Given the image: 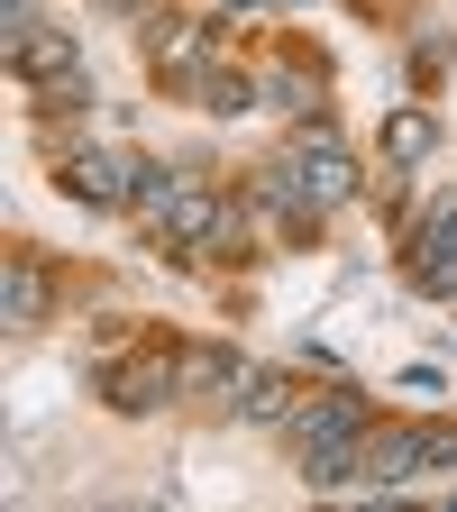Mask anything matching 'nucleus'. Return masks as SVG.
I'll return each mask as SVG.
<instances>
[{
  "label": "nucleus",
  "mask_w": 457,
  "mask_h": 512,
  "mask_svg": "<svg viewBox=\"0 0 457 512\" xmlns=\"http://www.w3.org/2000/svg\"><path fill=\"white\" fill-rule=\"evenodd\" d=\"M138 220L156 229V247H211L220 238V202L202 183H174L165 165H138Z\"/></svg>",
  "instance_id": "2"
},
{
  "label": "nucleus",
  "mask_w": 457,
  "mask_h": 512,
  "mask_svg": "<svg viewBox=\"0 0 457 512\" xmlns=\"http://www.w3.org/2000/svg\"><path fill=\"white\" fill-rule=\"evenodd\" d=\"M64 192L92 211H119V202H138V165L110 156V147H83V156H64Z\"/></svg>",
  "instance_id": "4"
},
{
  "label": "nucleus",
  "mask_w": 457,
  "mask_h": 512,
  "mask_svg": "<svg viewBox=\"0 0 457 512\" xmlns=\"http://www.w3.org/2000/svg\"><path fill=\"white\" fill-rule=\"evenodd\" d=\"M202 101H211V110H220V119H238V110H247V101H266V92H256V83H247V74H202Z\"/></svg>",
  "instance_id": "13"
},
{
  "label": "nucleus",
  "mask_w": 457,
  "mask_h": 512,
  "mask_svg": "<svg viewBox=\"0 0 457 512\" xmlns=\"http://www.w3.org/2000/svg\"><path fill=\"white\" fill-rule=\"evenodd\" d=\"M293 174H302V192L320 211H339V202H357V156L339 147V128H302V147H293Z\"/></svg>",
  "instance_id": "3"
},
{
  "label": "nucleus",
  "mask_w": 457,
  "mask_h": 512,
  "mask_svg": "<svg viewBox=\"0 0 457 512\" xmlns=\"http://www.w3.org/2000/svg\"><path fill=\"white\" fill-rule=\"evenodd\" d=\"M256 92H266V101H284V110H320V92H311L302 74H256Z\"/></svg>",
  "instance_id": "15"
},
{
  "label": "nucleus",
  "mask_w": 457,
  "mask_h": 512,
  "mask_svg": "<svg viewBox=\"0 0 457 512\" xmlns=\"http://www.w3.org/2000/svg\"><path fill=\"white\" fill-rule=\"evenodd\" d=\"M412 476H421V439H412V430H366L357 485H412Z\"/></svg>",
  "instance_id": "8"
},
{
  "label": "nucleus",
  "mask_w": 457,
  "mask_h": 512,
  "mask_svg": "<svg viewBox=\"0 0 457 512\" xmlns=\"http://www.w3.org/2000/svg\"><path fill=\"white\" fill-rule=\"evenodd\" d=\"M412 439H421V476H439V467H457V421H421Z\"/></svg>",
  "instance_id": "14"
},
{
  "label": "nucleus",
  "mask_w": 457,
  "mask_h": 512,
  "mask_svg": "<svg viewBox=\"0 0 457 512\" xmlns=\"http://www.w3.org/2000/svg\"><path fill=\"white\" fill-rule=\"evenodd\" d=\"M10 64H19V83L37 92V83H55V74H74V64H83V46L64 37V28H28V37L10 46Z\"/></svg>",
  "instance_id": "9"
},
{
  "label": "nucleus",
  "mask_w": 457,
  "mask_h": 512,
  "mask_svg": "<svg viewBox=\"0 0 457 512\" xmlns=\"http://www.w3.org/2000/svg\"><path fill=\"white\" fill-rule=\"evenodd\" d=\"M101 10H110V19H138V10H156V0H101Z\"/></svg>",
  "instance_id": "17"
},
{
  "label": "nucleus",
  "mask_w": 457,
  "mask_h": 512,
  "mask_svg": "<svg viewBox=\"0 0 457 512\" xmlns=\"http://www.w3.org/2000/svg\"><path fill=\"white\" fill-rule=\"evenodd\" d=\"M0 28H10V46H19V37L37 28V10H28V0H0Z\"/></svg>",
  "instance_id": "16"
},
{
  "label": "nucleus",
  "mask_w": 457,
  "mask_h": 512,
  "mask_svg": "<svg viewBox=\"0 0 457 512\" xmlns=\"http://www.w3.org/2000/svg\"><path fill=\"white\" fill-rule=\"evenodd\" d=\"M366 430H375V412L357 403V394H320V403H302L293 421H284V439H293V458H302V485H357V448H366Z\"/></svg>",
  "instance_id": "1"
},
{
  "label": "nucleus",
  "mask_w": 457,
  "mask_h": 512,
  "mask_svg": "<svg viewBox=\"0 0 457 512\" xmlns=\"http://www.w3.org/2000/svg\"><path fill=\"white\" fill-rule=\"evenodd\" d=\"M37 311H46V284H37L28 256H10V266H0V320H10V339L37 330Z\"/></svg>",
  "instance_id": "10"
},
{
  "label": "nucleus",
  "mask_w": 457,
  "mask_h": 512,
  "mask_svg": "<svg viewBox=\"0 0 457 512\" xmlns=\"http://www.w3.org/2000/svg\"><path fill=\"white\" fill-rule=\"evenodd\" d=\"M430 147H439V128H430V119H421V110H403V119H394V128H384V156H394V165H421V156H430Z\"/></svg>",
  "instance_id": "12"
},
{
  "label": "nucleus",
  "mask_w": 457,
  "mask_h": 512,
  "mask_svg": "<svg viewBox=\"0 0 457 512\" xmlns=\"http://www.w3.org/2000/svg\"><path fill=\"white\" fill-rule=\"evenodd\" d=\"M293 412H302V403H293V375H275V366H266V375H247V394H238V421H256V430H284Z\"/></svg>",
  "instance_id": "11"
},
{
  "label": "nucleus",
  "mask_w": 457,
  "mask_h": 512,
  "mask_svg": "<svg viewBox=\"0 0 457 512\" xmlns=\"http://www.w3.org/2000/svg\"><path fill=\"white\" fill-rule=\"evenodd\" d=\"M247 375H256V366H247L238 348H192V357H183V403H229V412H238Z\"/></svg>",
  "instance_id": "7"
},
{
  "label": "nucleus",
  "mask_w": 457,
  "mask_h": 512,
  "mask_svg": "<svg viewBox=\"0 0 457 512\" xmlns=\"http://www.w3.org/2000/svg\"><path fill=\"white\" fill-rule=\"evenodd\" d=\"M412 284L421 293H457V202H439L412 238Z\"/></svg>",
  "instance_id": "6"
},
{
  "label": "nucleus",
  "mask_w": 457,
  "mask_h": 512,
  "mask_svg": "<svg viewBox=\"0 0 457 512\" xmlns=\"http://www.w3.org/2000/svg\"><path fill=\"white\" fill-rule=\"evenodd\" d=\"M174 394H183V357H165V348H156V357H128V366L110 375V403H119V412H165Z\"/></svg>",
  "instance_id": "5"
}]
</instances>
